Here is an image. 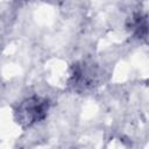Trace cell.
I'll return each instance as SVG.
<instances>
[{
	"label": "cell",
	"mask_w": 149,
	"mask_h": 149,
	"mask_svg": "<svg viewBox=\"0 0 149 149\" xmlns=\"http://www.w3.org/2000/svg\"><path fill=\"white\" fill-rule=\"evenodd\" d=\"M49 111V101L42 97H29L17 106L15 111L16 120L23 127H30L42 121Z\"/></svg>",
	"instance_id": "1"
},
{
	"label": "cell",
	"mask_w": 149,
	"mask_h": 149,
	"mask_svg": "<svg viewBox=\"0 0 149 149\" xmlns=\"http://www.w3.org/2000/svg\"><path fill=\"white\" fill-rule=\"evenodd\" d=\"M97 79V71L93 64H87L85 62L76 63L72 66L71 80L72 84L79 87H91Z\"/></svg>",
	"instance_id": "2"
}]
</instances>
